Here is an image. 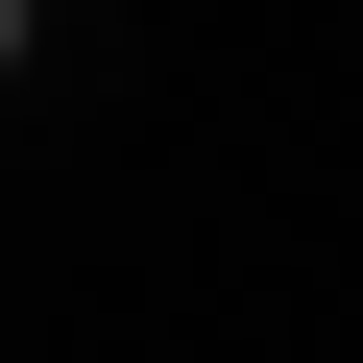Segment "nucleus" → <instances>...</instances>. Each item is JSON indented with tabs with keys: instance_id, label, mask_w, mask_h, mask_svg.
Instances as JSON below:
<instances>
[{
	"instance_id": "f257e3e1",
	"label": "nucleus",
	"mask_w": 363,
	"mask_h": 363,
	"mask_svg": "<svg viewBox=\"0 0 363 363\" xmlns=\"http://www.w3.org/2000/svg\"><path fill=\"white\" fill-rule=\"evenodd\" d=\"M25 25H49V0H25Z\"/></svg>"
}]
</instances>
